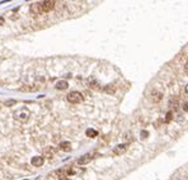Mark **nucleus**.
I'll return each instance as SVG.
<instances>
[{"instance_id":"nucleus-1","label":"nucleus","mask_w":188,"mask_h":180,"mask_svg":"<svg viewBox=\"0 0 188 180\" xmlns=\"http://www.w3.org/2000/svg\"><path fill=\"white\" fill-rule=\"evenodd\" d=\"M84 100V97L82 93L79 91H71L70 94H67V102L71 104H79Z\"/></svg>"},{"instance_id":"nucleus-2","label":"nucleus","mask_w":188,"mask_h":180,"mask_svg":"<svg viewBox=\"0 0 188 180\" xmlns=\"http://www.w3.org/2000/svg\"><path fill=\"white\" fill-rule=\"evenodd\" d=\"M14 118L17 120H19V122H27L29 118V110L25 109V108H22L20 110L14 113Z\"/></svg>"},{"instance_id":"nucleus-3","label":"nucleus","mask_w":188,"mask_h":180,"mask_svg":"<svg viewBox=\"0 0 188 180\" xmlns=\"http://www.w3.org/2000/svg\"><path fill=\"white\" fill-rule=\"evenodd\" d=\"M55 1L53 0H45V1H41V8H42V12L47 13V12H51V10L55 8Z\"/></svg>"},{"instance_id":"nucleus-4","label":"nucleus","mask_w":188,"mask_h":180,"mask_svg":"<svg viewBox=\"0 0 188 180\" xmlns=\"http://www.w3.org/2000/svg\"><path fill=\"white\" fill-rule=\"evenodd\" d=\"M150 99H151L153 103H159L160 100L163 99V93L162 91H158V90H154L150 95Z\"/></svg>"},{"instance_id":"nucleus-5","label":"nucleus","mask_w":188,"mask_h":180,"mask_svg":"<svg viewBox=\"0 0 188 180\" xmlns=\"http://www.w3.org/2000/svg\"><path fill=\"white\" fill-rule=\"evenodd\" d=\"M31 13L33 15H40L42 14V8H41V3H33L31 5Z\"/></svg>"},{"instance_id":"nucleus-6","label":"nucleus","mask_w":188,"mask_h":180,"mask_svg":"<svg viewBox=\"0 0 188 180\" xmlns=\"http://www.w3.org/2000/svg\"><path fill=\"white\" fill-rule=\"evenodd\" d=\"M43 161H45L43 156H34V157L31 160V164H32L33 166H36V167H40V166L43 165Z\"/></svg>"},{"instance_id":"nucleus-7","label":"nucleus","mask_w":188,"mask_h":180,"mask_svg":"<svg viewBox=\"0 0 188 180\" xmlns=\"http://www.w3.org/2000/svg\"><path fill=\"white\" fill-rule=\"evenodd\" d=\"M92 158H93V155H90V153H87V155H83L82 157L78 160V164L79 165H87L88 162L92 161Z\"/></svg>"},{"instance_id":"nucleus-8","label":"nucleus","mask_w":188,"mask_h":180,"mask_svg":"<svg viewBox=\"0 0 188 180\" xmlns=\"http://www.w3.org/2000/svg\"><path fill=\"white\" fill-rule=\"evenodd\" d=\"M127 150V145L126 144H122V145H118L117 147H115L113 149V153H116V155H122V153H125Z\"/></svg>"},{"instance_id":"nucleus-9","label":"nucleus","mask_w":188,"mask_h":180,"mask_svg":"<svg viewBox=\"0 0 188 180\" xmlns=\"http://www.w3.org/2000/svg\"><path fill=\"white\" fill-rule=\"evenodd\" d=\"M55 149L53 147H51V146H48V147H46V149L43 150V156L45 157H47V158H52L53 156H55Z\"/></svg>"},{"instance_id":"nucleus-10","label":"nucleus","mask_w":188,"mask_h":180,"mask_svg":"<svg viewBox=\"0 0 188 180\" xmlns=\"http://www.w3.org/2000/svg\"><path fill=\"white\" fill-rule=\"evenodd\" d=\"M58 149H60L61 151L69 152V151H71V144H70V142H67V141H64V142H61V144L58 145Z\"/></svg>"},{"instance_id":"nucleus-11","label":"nucleus","mask_w":188,"mask_h":180,"mask_svg":"<svg viewBox=\"0 0 188 180\" xmlns=\"http://www.w3.org/2000/svg\"><path fill=\"white\" fill-rule=\"evenodd\" d=\"M116 89H117V86L115 85V84H111V85H107L103 89V91L107 93V94H109V95H113L116 93Z\"/></svg>"},{"instance_id":"nucleus-12","label":"nucleus","mask_w":188,"mask_h":180,"mask_svg":"<svg viewBox=\"0 0 188 180\" xmlns=\"http://www.w3.org/2000/svg\"><path fill=\"white\" fill-rule=\"evenodd\" d=\"M69 88V84L66 80H60L56 83V89L57 90H66Z\"/></svg>"},{"instance_id":"nucleus-13","label":"nucleus","mask_w":188,"mask_h":180,"mask_svg":"<svg viewBox=\"0 0 188 180\" xmlns=\"http://www.w3.org/2000/svg\"><path fill=\"white\" fill-rule=\"evenodd\" d=\"M85 135H87L89 138H94V137L98 136V132H97L95 129H93V128H88L87 132H85Z\"/></svg>"},{"instance_id":"nucleus-14","label":"nucleus","mask_w":188,"mask_h":180,"mask_svg":"<svg viewBox=\"0 0 188 180\" xmlns=\"http://www.w3.org/2000/svg\"><path fill=\"white\" fill-rule=\"evenodd\" d=\"M33 90H36V88L31 86V85H24L20 88V91H33Z\"/></svg>"},{"instance_id":"nucleus-15","label":"nucleus","mask_w":188,"mask_h":180,"mask_svg":"<svg viewBox=\"0 0 188 180\" xmlns=\"http://www.w3.org/2000/svg\"><path fill=\"white\" fill-rule=\"evenodd\" d=\"M175 100H178V99H177V97H173L170 99V107L172 108H177V105H178V103H177Z\"/></svg>"},{"instance_id":"nucleus-16","label":"nucleus","mask_w":188,"mask_h":180,"mask_svg":"<svg viewBox=\"0 0 188 180\" xmlns=\"http://www.w3.org/2000/svg\"><path fill=\"white\" fill-rule=\"evenodd\" d=\"M17 103V100H7V102H5V105H7V107H10V105H13V104H15Z\"/></svg>"},{"instance_id":"nucleus-17","label":"nucleus","mask_w":188,"mask_h":180,"mask_svg":"<svg viewBox=\"0 0 188 180\" xmlns=\"http://www.w3.org/2000/svg\"><path fill=\"white\" fill-rule=\"evenodd\" d=\"M172 115H173V114H172V112H168V113H166L165 120H166V122H170V120H172Z\"/></svg>"},{"instance_id":"nucleus-18","label":"nucleus","mask_w":188,"mask_h":180,"mask_svg":"<svg viewBox=\"0 0 188 180\" xmlns=\"http://www.w3.org/2000/svg\"><path fill=\"white\" fill-rule=\"evenodd\" d=\"M183 110H184V112H188V102L183 104Z\"/></svg>"},{"instance_id":"nucleus-19","label":"nucleus","mask_w":188,"mask_h":180,"mask_svg":"<svg viewBox=\"0 0 188 180\" xmlns=\"http://www.w3.org/2000/svg\"><path fill=\"white\" fill-rule=\"evenodd\" d=\"M146 136H148V132H146V131H142V132H141V137H142V138H145Z\"/></svg>"},{"instance_id":"nucleus-20","label":"nucleus","mask_w":188,"mask_h":180,"mask_svg":"<svg viewBox=\"0 0 188 180\" xmlns=\"http://www.w3.org/2000/svg\"><path fill=\"white\" fill-rule=\"evenodd\" d=\"M184 71L188 74V61H187V63H186V66H184Z\"/></svg>"},{"instance_id":"nucleus-21","label":"nucleus","mask_w":188,"mask_h":180,"mask_svg":"<svg viewBox=\"0 0 188 180\" xmlns=\"http://www.w3.org/2000/svg\"><path fill=\"white\" fill-rule=\"evenodd\" d=\"M3 24H4V18L0 17V25H3Z\"/></svg>"},{"instance_id":"nucleus-22","label":"nucleus","mask_w":188,"mask_h":180,"mask_svg":"<svg viewBox=\"0 0 188 180\" xmlns=\"http://www.w3.org/2000/svg\"><path fill=\"white\" fill-rule=\"evenodd\" d=\"M186 91L188 93V84H187V86H186Z\"/></svg>"},{"instance_id":"nucleus-23","label":"nucleus","mask_w":188,"mask_h":180,"mask_svg":"<svg viewBox=\"0 0 188 180\" xmlns=\"http://www.w3.org/2000/svg\"><path fill=\"white\" fill-rule=\"evenodd\" d=\"M0 83H1V81H0Z\"/></svg>"}]
</instances>
